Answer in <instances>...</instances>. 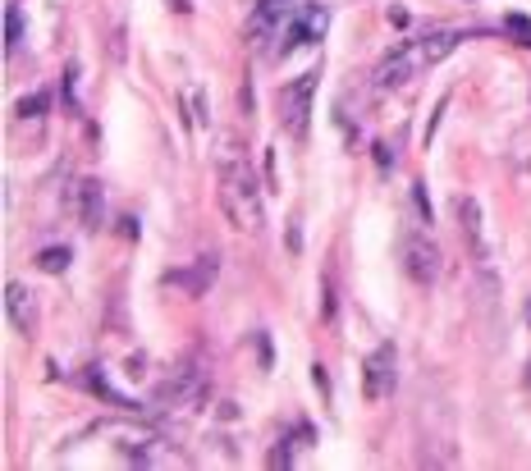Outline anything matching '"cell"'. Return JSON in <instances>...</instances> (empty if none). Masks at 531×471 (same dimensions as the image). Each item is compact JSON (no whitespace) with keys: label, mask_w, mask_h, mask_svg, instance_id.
<instances>
[{"label":"cell","mask_w":531,"mask_h":471,"mask_svg":"<svg viewBox=\"0 0 531 471\" xmlns=\"http://www.w3.org/2000/svg\"><path fill=\"white\" fill-rule=\"evenodd\" d=\"M74 78H78V65H69V69H65V106H69V110H78V92H74Z\"/></svg>","instance_id":"cell-16"},{"label":"cell","mask_w":531,"mask_h":471,"mask_svg":"<svg viewBox=\"0 0 531 471\" xmlns=\"http://www.w3.org/2000/svg\"><path fill=\"white\" fill-rule=\"evenodd\" d=\"M454 46H458V33H431V37H422V42L399 46V51H394L390 60L376 69V87H380V92L403 87L408 78H417V74H426L431 65H440Z\"/></svg>","instance_id":"cell-1"},{"label":"cell","mask_w":531,"mask_h":471,"mask_svg":"<svg viewBox=\"0 0 531 471\" xmlns=\"http://www.w3.org/2000/svg\"><path fill=\"white\" fill-rule=\"evenodd\" d=\"M257 348H261V366H271V362H275V353H271V339H266V330H261Z\"/></svg>","instance_id":"cell-18"},{"label":"cell","mask_w":531,"mask_h":471,"mask_svg":"<svg viewBox=\"0 0 531 471\" xmlns=\"http://www.w3.org/2000/svg\"><path fill=\"white\" fill-rule=\"evenodd\" d=\"M188 97H193V124H197V129H206V101H202V87H193Z\"/></svg>","instance_id":"cell-17"},{"label":"cell","mask_w":531,"mask_h":471,"mask_svg":"<svg viewBox=\"0 0 531 471\" xmlns=\"http://www.w3.org/2000/svg\"><path fill=\"white\" fill-rule=\"evenodd\" d=\"M69 261H74L69 247H46V252H37V270H46V275H60Z\"/></svg>","instance_id":"cell-11"},{"label":"cell","mask_w":531,"mask_h":471,"mask_svg":"<svg viewBox=\"0 0 531 471\" xmlns=\"http://www.w3.org/2000/svg\"><path fill=\"white\" fill-rule=\"evenodd\" d=\"M504 28H509L513 37H522V46H531V19H527V14H509Z\"/></svg>","instance_id":"cell-15"},{"label":"cell","mask_w":531,"mask_h":471,"mask_svg":"<svg viewBox=\"0 0 531 471\" xmlns=\"http://www.w3.org/2000/svg\"><path fill=\"white\" fill-rule=\"evenodd\" d=\"M211 279H216V257H202V261H193L188 270H174L170 284H179V289H184L188 298H206Z\"/></svg>","instance_id":"cell-9"},{"label":"cell","mask_w":531,"mask_h":471,"mask_svg":"<svg viewBox=\"0 0 531 471\" xmlns=\"http://www.w3.org/2000/svg\"><path fill=\"white\" fill-rule=\"evenodd\" d=\"M326 33H330V10H326V0H303V5L289 14V23H284L280 55L298 51V46L326 42Z\"/></svg>","instance_id":"cell-3"},{"label":"cell","mask_w":531,"mask_h":471,"mask_svg":"<svg viewBox=\"0 0 531 471\" xmlns=\"http://www.w3.org/2000/svg\"><path fill=\"white\" fill-rule=\"evenodd\" d=\"M293 453H298V435H284L280 449L271 453V462H275V467H293Z\"/></svg>","instance_id":"cell-14"},{"label":"cell","mask_w":531,"mask_h":471,"mask_svg":"<svg viewBox=\"0 0 531 471\" xmlns=\"http://www.w3.org/2000/svg\"><path fill=\"white\" fill-rule=\"evenodd\" d=\"M19 42H23V10L10 5L5 10V51H19Z\"/></svg>","instance_id":"cell-12"},{"label":"cell","mask_w":531,"mask_h":471,"mask_svg":"<svg viewBox=\"0 0 531 471\" xmlns=\"http://www.w3.org/2000/svg\"><path fill=\"white\" fill-rule=\"evenodd\" d=\"M170 10H179V14H184V10H188V0H170Z\"/></svg>","instance_id":"cell-19"},{"label":"cell","mask_w":531,"mask_h":471,"mask_svg":"<svg viewBox=\"0 0 531 471\" xmlns=\"http://www.w3.org/2000/svg\"><path fill=\"white\" fill-rule=\"evenodd\" d=\"M220 206L243 234H257L266 225V211H261V188L252 179V170L243 161H225L220 165Z\"/></svg>","instance_id":"cell-2"},{"label":"cell","mask_w":531,"mask_h":471,"mask_svg":"<svg viewBox=\"0 0 531 471\" xmlns=\"http://www.w3.org/2000/svg\"><path fill=\"white\" fill-rule=\"evenodd\" d=\"M394 380H399V353H394V343H380L376 353L367 357L362 389H367V398H390L394 394Z\"/></svg>","instance_id":"cell-5"},{"label":"cell","mask_w":531,"mask_h":471,"mask_svg":"<svg viewBox=\"0 0 531 471\" xmlns=\"http://www.w3.org/2000/svg\"><path fill=\"white\" fill-rule=\"evenodd\" d=\"M403 266H408V279H417V284H435V275H440V252H435L431 238L412 234L408 247H403Z\"/></svg>","instance_id":"cell-7"},{"label":"cell","mask_w":531,"mask_h":471,"mask_svg":"<svg viewBox=\"0 0 531 471\" xmlns=\"http://www.w3.org/2000/svg\"><path fill=\"white\" fill-rule=\"evenodd\" d=\"M527 321H531V302H527Z\"/></svg>","instance_id":"cell-20"},{"label":"cell","mask_w":531,"mask_h":471,"mask_svg":"<svg viewBox=\"0 0 531 471\" xmlns=\"http://www.w3.org/2000/svg\"><path fill=\"white\" fill-rule=\"evenodd\" d=\"M14 110H19V119H37V115H46V92H33V97H23Z\"/></svg>","instance_id":"cell-13"},{"label":"cell","mask_w":531,"mask_h":471,"mask_svg":"<svg viewBox=\"0 0 531 471\" xmlns=\"http://www.w3.org/2000/svg\"><path fill=\"white\" fill-rule=\"evenodd\" d=\"M316 69H307L298 83H289L280 92V124L293 138H307V119H312V97H316Z\"/></svg>","instance_id":"cell-4"},{"label":"cell","mask_w":531,"mask_h":471,"mask_svg":"<svg viewBox=\"0 0 531 471\" xmlns=\"http://www.w3.org/2000/svg\"><path fill=\"white\" fill-rule=\"evenodd\" d=\"M69 211L78 215L83 229H101V183L97 179H78L69 193Z\"/></svg>","instance_id":"cell-8"},{"label":"cell","mask_w":531,"mask_h":471,"mask_svg":"<svg viewBox=\"0 0 531 471\" xmlns=\"http://www.w3.org/2000/svg\"><path fill=\"white\" fill-rule=\"evenodd\" d=\"M458 211H463V225H467V238H472V247L481 252V206L472 202V197H463V202H458Z\"/></svg>","instance_id":"cell-10"},{"label":"cell","mask_w":531,"mask_h":471,"mask_svg":"<svg viewBox=\"0 0 531 471\" xmlns=\"http://www.w3.org/2000/svg\"><path fill=\"white\" fill-rule=\"evenodd\" d=\"M5 316H10V325L23 334V339H33V334H37L42 307H37L33 289H28V284H19V279H10V284H5Z\"/></svg>","instance_id":"cell-6"}]
</instances>
